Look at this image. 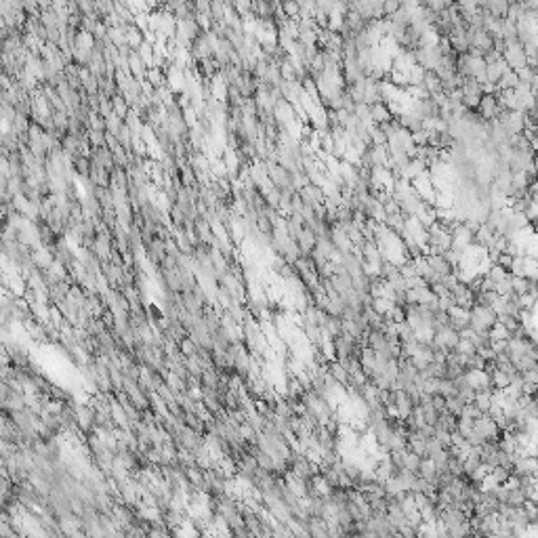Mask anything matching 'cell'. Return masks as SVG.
<instances>
[{
  "instance_id": "cell-3",
  "label": "cell",
  "mask_w": 538,
  "mask_h": 538,
  "mask_svg": "<svg viewBox=\"0 0 538 538\" xmlns=\"http://www.w3.org/2000/svg\"><path fill=\"white\" fill-rule=\"evenodd\" d=\"M86 128H89V130H97V133H105V130H108V126H105V118L99 116V114H89Z\"/></svg>"
},
{
  "instance_id": "cell-2",
  "label": "cell",
  "mask_w": 538,
  "mask_h": 538,
  "mask_svg": "<svg viewBox=\"0 0 538 538\" xmlns=\"http://www.w3.org/2000/svg\"><path fill=\"white\" fill-rule=\"evenodd\" d=\"M282 11H284V15L288 17L290 21H301V2H295V0H286V2H282Z\"/></svg>"
},
{
  "instance_id": "cell-1",
  "label": "cell",
  "mask_w": 538,
  "mask_h": 538,
  "mask_svg": "<svg viewBox=\"0 0 538 538\" xmlns=\"http://www.w3.org/2000/svg\"><path fill=\"white\" fill-rule=\"evenodd\" d=\"M72 169L78 175V179H84L86 181V179L91 177V158H84V156L72 158Z\"/></svg>"
},
{
  "instance_id": "cell-4",
  "label": "cell",
  "mask_w": 538,
  "mask_h": 538,
  "mask_svg": "<svg viewBox=\"0 0 538 538\" xmlns=\"http://www.w3.org/2000/svg\"><path fill=\"white\" fill-rule=\"evenodd\" d=\"M400 11H402V2H398V0H387V2H383L385 19H391V17L395 13H400Z\"/></svg>"
},
{
  "instance_id": "cell-5",
  "label": "cell",
  "mask_w": 538,
  "mask_h": 538,
  "mask_svg": "<svg viewBox=\"0 0 538 538\" xmlns=\"http://www.w3.org/2000/svg\"><path fill=\"white\" fill-rule=\"evenodd\" d=\"M84 84V91L89 93V95H99L101 93V86H99V78H95V76H89L86 80H82Z\"/></svg>"
}]
</instances>
